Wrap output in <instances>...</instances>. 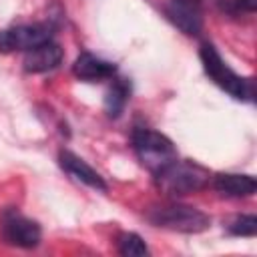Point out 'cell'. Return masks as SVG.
I'll list each match as a JSON object with an SVG mask.
<instances>
[{
    "label": "cell",
    "instance_id": "13",
    "mask_svg": "<svg viewBox=\"0 0 257 257\" xmlns=\"http://www.w3.org/2000/svg\"><path fill=\"white\" fill-rule=\"evenodd\" d=\"M116 249L124 257H143V255H149V247L143 241V237L137 235V233H131V231L120 233L116 237Z\"/></svg>",
    "mask_w": 257,
    "mask_h": 257
},
{
    "label": "cell",
    "instance_id": "15",
    "mask_svg": "<svg viewBox=\"0 0 257 257\" xmlns=\"http://www.w3.org/2000/svg\"><path fill=\"white\" fill-rule=\"evenodd\" d=\"M235 6H237L239 10H243V12L253 14L255 8H257V0H235Z\"/></svg>",
    "mask_w": 257,
    "mask_h": 257
},
{
    "label": "cell",
    "instance_id": "1",
    "mask_svg": "<svg viewBox=\"0 0 257 257\" xmlns=\"http://www.w3.org/2000/svg\"><path fill=\"white\" fill-rule=\"evenodd\" d=\"M155 179L163 193H167L171 197H183V195H191V193L205 189L211 181V173L207 167H203L195 161L175 159L169 167H165L161 173H157Z\"/></svg>",
    "mask_w": 257,
    "mask_h": 257
},
{
    "label": "cell",
    "instance_id": "2",
    "mask_svg": "<svg viewBox=\"0 0 257 257\" xmlns=\"http://www.w3.org/2000/svg\"><path fill=\"white\" fill-rule=\"evenodd\" d=\"M199 58L203 64V70L207 76L223 88L227 94H231L237 100H251L253 98V82L249 78L239 76L217 52V48L211 42H203L199 48Z\"/></svg>",
    "mask_w": 257,
    "mask_h": 257
},
{
    "label": "cell",
    "instance_id": "8",
    "mask_svg": "<svg viewBox=\"0 0 257 257\" xmlns=\"http://www.w3.org/2000/svg\"><path fill=\"white\" fill-rule=\"evenodd\" d=\"M62 48L48 40V42H42L30 50H26V56H24V70L30 72V74H40V72H48L52 68H56L60 62H62Z\"/></svg>",
    "mask_w": 257,
    "mask_h": 257
},
{
    "label": "cell",
    "instance_id": "5",
    "mask_svg": "<svg viewBox=\"0 0 257 257\" xmlns=\"http://www.w3.org/2000/svg\"><path fill=\"white\" fill-rule=\"evenodd\" d=\"M52 40V26L50 24H18L0 30V52H16V50H30L42 42Z\"/></svg>",
    "mask_w": 257,
    "mask_h": 257
},
{
    "label": "cell",
    "instance_id": "9",
    "mask_svg": "<svg viewBox=\"0 0 257 257\" xmlns=\"http://www.w3.org/2000/svg\"><path fill=\"white\" fill-rule=\"evenodd\" d=\"M72 72L76 78H80L84 82H98V80L112 78L116 74V64L108 62L104 58H98L90 52H82L76 56V60L72 64Z\"/></svg>",
    "mask_w": 257,
    "mask_h": 257
},
{
    "label": "cell",
    "instance_id": "4",
    "mask_svg": "<svg viewBox=\"0 0 257 257\" xmlns=\"http://www.w3.org/2000/svg\"><path fill=\"white\" fill-rule=\"evenodd\" d=\"M133 149L141 161V165L151 171L153 175L161 173L165 167H169L175 159H179L177 147L169 137H165L159 131L139 126L133 131Z\"/></svg>",
    "mask_w": 257,
    "mask_h": 257
},
{
    "label": "cell",
    "instance_id": "6",
    "mask_svg": "<svg viewBox=\"0 0 257 257\" xmlns=\"http://www.w3.org/2000/svg\"><path fill=\"white\" fill-rule=\"evenodd\" d=\"M2 237L6 243L22 249H34L42 239V229L36 221L20 215L14 209L4 211L2 215Z\"/></svg>",
    "mask_w": 257,
    "mask_h": 257
},
{
    "label": "cell",
    "instance_id": "7",
    "mask_svg": "<svg viewBox=\"0 0 257 257\" xmlns=\"http://www.w3.org/2000/svg\"><path fill=\"white\" fill-rule=\"evenodd\" d=\"M58 163H60L62 171L68 173V175H70L72 179H76L78 183H82V185H86V187H90V189H94V191H102V193L108 189L106 183H104V179H102L86 161H82V159L76 157L74 153H70V151H60Z\"/></svg>",
    "mask_w": 257,
    "mask_h": 257
},
{
    "label": "cell",
    "instance_id": "3",
    "mask_svg": "<svg viewBox=\"0 0 257 257\" xmlns=\"http://www.w3.org/2000/svg\"><path fill=\"white\" fill-rule=\"evenodd\" d=\"M145 215L155 227L179 231V233H201L211 225V217L207 213L183 203L155 205V207H149Z\"/></svg>",
    "mask_w": 257,
    "mask_h": 257
},
{
    "label": "cell",
    "instance_id": "10",
    "mask_svg": "<svg viewBox=\"0 0 257 257\" xmlns=\"http://www.w3.org/2000/svg\"><path fill=\"white\" fill-rule=\"evenodd\" d=\"M213 179V189L219 191L225 197H251L257 191V181L251 175H239V173H219Z\"/></svg>",
    "mask_w": 257,
    "mask_h": 257
},
{
    "label": "cell",
    "instance_id": "12",
    "mask_svg": "<svg viewBox=\"0 0 257 257\" xmlns=\"http://www.w3.org/2000/svg\"><path fill=\"white\" fill-rule=\"evenodd\" d=\"M128 98H131V82L126 78H114L104 96V112L110 118L120 116Z\"/></svg>",
    "mask_w": 257,
    "mask_h": 257
},
{
    "label": "cell",
    "instance_id": "11",
    "mask_svg": "<svg viewBox=\"0 0 257 257\" xmlns=\"http://www.w3.org/2000/svg\"><path fill=\"white\" fill-rule=\"evenodd\" d=\"M167 16L169 20L185 34L195 36L201 32L203 26V18H201V10L199 8H191V6H183V4H175L169 2L167 4Z\"/></svg>",
    "mask_w": 257,
    "mask_h": 257
},
{
    "label": "cell",
    "instance_id": "14",
    "mask_svg": "<svg viewBox=\"0 0 257 257\" xmlns=\"http://www.w3.org/2000/svg\"><path fill=\"white\" fill-rule=\"evenodd\" d=\"M229 233L237 237H253L257 233V217L255 215H241L229 225Z\"/></svg>",
    "mask_w": 257,
    "mask_h": 257
},
{
    "label": "cell",
    "instance_id": "16",
    "mask_svg": "<svg viewBox=\"0 0 257 257\" xmlns=\"http://www.w3.org/2000/svg\"><path fill=\"white\" fill-rule=\"evenodd\" d=\"M169 2H175V4H183V6H191V8H199L201 10V2L203 0H169Z\"/></svg>",
    "mask_w": 257,
    "mask_h": 257
}]
</instances>
